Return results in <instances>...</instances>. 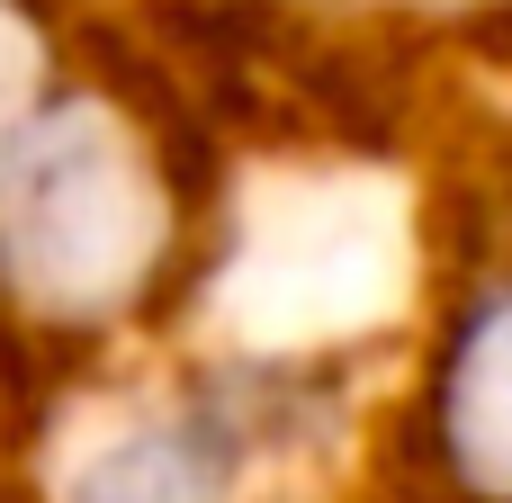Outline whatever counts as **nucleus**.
Returning a JSON list of instances; mask_svg holds the SVG:
<instances>
[{
    "label": "nucleus",
    "mask_w": 512,
    "mask_h": 503,
    "mask_svg": "<svg viewBox=\"0 0 512 503\" xmlns=\"http://www.w3.org/2000/svg\"><path fill=\"white\" fill-rule=\"evenodd\" d=\"M234 459L243 450L216 414L144 423L72 486V503H234Z\"/></svg>",
    "instance_id": "f257e3e1"
}]
</instances>
